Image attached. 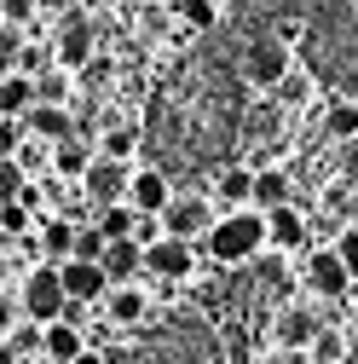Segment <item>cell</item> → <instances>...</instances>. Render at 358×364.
I'll return each mask as SVG.
<instances>
[{"label":"cell","mask_w":358,"mask_h":364,"mask_svg":"<svg viewBox=\"0 0 358 364\" xmlns=\"http://www.w3.org/2000/svg\"><path fill=\"white\" fill-rule=\"evenodd\" d=\"M208 255L219 260V266H249L260 249H266V214L260 208H232V214H219L214 225H208Z\"/></svg>","instance_id":"cell-1"},{"label":"cell","mask_w":358,"mask_h":364,"mask_svg":"<svg viewBox=\"0 0 358 364\" xmlns=\"http://www.w3.org/2000/svg\"><path fill=\"white\" fill-rule=\"evenodd\" d=\"M18 306H23V318L29 324H53V318H64L70 312V301H64V284H58V266H29L23 272V289H18Z\"/></svg>","instance_id":"cell-2"},{"label":"cell","mask_w":358,"mask_h":364,"mask_svg":"<svg viewBox=\"0 0 358 364\" xmlns=\"http://www.w3.org/2000/svg\"><path fill=\"white\" fill-rule=\"evenodd\" d=\"M156 225H162V237H208V225H214V214H208V203L202 197H168V208L156 214Z\"/></svg>","instance_id":"cell-3"},{"label":"cell","mask_w":358,"mask_h":364,"mask_svg":"<svg viewBox=\"0 0 358 364\" xmlns=\"http://www.w3.org/2000/svg\"><path fill=\"white\" fill-rule=\"evenodd\" d=\"M191 266H197V255H191L185 237H156V243H145V272H151V278H162V284L191 278Z\"/></svg>","instance_id":"cell-4"},{"label":"cell","mask_w":358,"mask_h":364,"mask_svg":"<svg viewBox=\"0 0 358 364\" xmlns=\"http://www.w3.org/2000/svg\"><path fill=\"white\" fill-rule=\"evenodd\" d=\"M168 197H173V191H168V173H162V168H139V173H127V197H121V203L139 214V220H145V214L156 220V214L168 208Z\"/></svg>","instance_id":"cell-5"},{"label":"cell","mask_w":358,"mask_h":364,"mask_svg":"<svg viewBox=\"0 0 358 364\" xmlns=\"http://www.w3.org/2000/svg\"><path fill=\"white\" fill-rule=\"evenodd\" d=\"M99 301H104V318H110L116 330H139L145 318H151V295L139 284H110Z\"/></svg>","instance_id":"cell-6"},{"label":"cell","mask_w":358,"mask_h":364,"mask_svg":"<svg viewBox=\"0 0 358 364\" xmlns=\"http://www.w3.org/2000/svg\"><path fill=\"white\" fill-rule=\"evenodd\" d=\"M289 75V47L283 41H254L249 58H243V81L249 87H278Z\"/></svg>","instance_id":"cell-7"},{"label":"cell","mask_w":358,"mask_h":364,"mask_svg":"<svg viewBox=\"0 0 358 364\" xmlns=\"http://www.w3.org/2000/svg\"><path fill=\"white\" fill-rule=\"evenodd\" d=\"M58 64H70V70H81L87 58H93V23H87V12H58Z\"/></svg>","instance_id":"cell-8"},{"label":"cell","mask_w":358,"mask_h":364,"mask_svg":"<svg viewBox=\"0 0 358 364\" xmlns=\"http://www.w3.org/2000/svg\"><path fill=\"white\" fill-rule=\"evenodd\" d=\"M81 191H87V203H93V208H110V203H121V197H127V168H121V162H104V156H93V168L81 173Z\"/></svg>","instance_id":"cell-9"},{"label":"cell","mask_w":358,"mask_h":364,"mask_svg":"<svg viewBox=\"0 0 358 364\" xmlns=\"http://www.w3.org/2000/svg\"><path fill=\"white\" fill-rule=\"evenodd\" d=\"M58 284H64V301L70 306H87V301H99L110 289L104 272H99V260H64L58 266Z\"/></svg>","instance_id":"cell-10"},{"label":"cell","mask_w":358,"mask_h":364,"mask_svg":"<svg viewBox=\"0 0 358 364\" xmlns=\"http://www.w3.org/2000/svg\"><path fill=\"white\" fill-rule=\"evenodd\" d=\"M23 133L40 139V145H64V139H75V122H70L64 105H29L23 110Z\"/></svg>","instance_id":"cell-11"},{"label":"cell","mask_w":358,"mask_h":364,"mask_svg":"<svg viewBox=\"0 0 358 364\" xmlns=\"http://www.w3.org/2000/svg\"><path fill=\"white\" fill-rule=\"evenodd\" d=\"M87 353V336L81 324H70V318H53V324H40V358L47 364H70Z\"/></svg>","instance_id":"cell-12"},{"label":"cell","mask_w":358,"mask_h":364,"mask_svg":"<svg viewBox=\"0 0 358 364\" xmlns=\"http://www.w3.org/2000/svg\"><path fill=\"white\" fill-rule=\"evenodd\" d=\"M99 272H104V284H133V278L145 272V249L133 243V237H116V243H104Z\"/></svg>","instance_id":"cell-13"},{"label":"cell","mask_w":358,"mask_h":364,"mask_svg":"<svg viewBox=\"0 0 358 364\" xmlns=\"http://www.w3.org/2000/svg\"><path fill=\"white\" fill-rule=\"evenodd\" d=\"M306 243V220H300V208H266V249H283V255H295Z\"/></svg>","instance_id":"cell-14"},{"label":"cell","mask_w":358,"mask_h":364,"mask_svg":"<svg viewBox=\"0 0 358 364\" xmlns=\"http://www.w3.org/2000/svg\"><path fill=\"white\" fill-rule=\"evenodd\" d=\"M306 284L318 289V295H341L352 278H347V266H341L335 249H312V260H306Z\"/></svg>","instance_id":"cell-15"},{"label":"cell","mask_w":358,"mask_h":364,"mask_svg":"<svg viewBox=\"0 0 358 364\" xmlns=\"http://www.w3.org/2000/svg\"><path fill=\"white\" fill-rule=\"evenodd\" d=\"M289 203V173L283 168H254V191H249V208H283Z\"/></svg>","instance_id":"cell-16"},{"label":"cell","mask_w":358,"mask_h":364,"mask_svg":"<svg viewBox=\"0 0 358 364\" xmlns=\"http://www.w3.org/2000/svg\"><path fill=\"white\" fill-rule=\"evenodd\" d=\"M318 341V318L306 306H283L278 312V347H312Z\"/></svg>","instance_id":"cell-17"},{"label":"cell","mask_w":358,"mask_h":364,"mask_svg":"<svg viewBox=\"0 0 358 364\" xmlns=\"http://www.w3.org/2000/svg\"><path fill=\"white\" fill-rule=\"evenodd\" d=\"M70 249H75V220L53 214L47 225H40V255H47V266H64V260H70Z\"/></svg>","instance_id":"cell-18"},{"label":"cell","mask_w":358,"mask_h":364,"mask_svg":"<svg viewBox=\"0 0 358 364\" xmlns=\"http://www.w3.org/2000/svg\"><path fill=\"white\" fill-rule=\"evenodd\" d=\"M35 105V75H0V116H12V122H23V110Z\"/></svg>","instance_id":"cell-19"},{"label":"cell","mask_w":358,"mask_h":364,"mask_svg":"<svg viewBox=\"0 0 358 364\" xmlns=\"http://www.w3.org/2000/svg\"><path fill=\"white\" fill-rule=\"evenodd\" d=\"M324 133L341 139V145H352V139H358V105H352V99H330V105H324Z\"/></svg>","instance_id":"cell-20"},{"label":"cell","mask_w":358,"mask_h":364,"mask_svg":"<svg viewBox=\"0 0 358 364\" xmlns=\"http://www.w3.org/2000/svg\"><path fill=\"white\" fill-rule=\"evenodd\" d=\"M87 168H93V145H81V139L53 145V173H58V179H81Z\"/></svg>","instance_id":"cell-21"},{"label":"cell","mask_w":358,"mask_h":364,"mask_svg":"<svg viewBox=\"0 0 358 364\" xmlns=\"http://www.w3.org/2000/svg\"><path fill=\"white\" fill-rule=\"evenodd\" d=\"M93 225H99V237H104V243H116V237H133L139 214H133L127 203H110V208H99V220H93Z\"/></svg>","instance_id":"cell-22"},{"label":"cell","mask_w":358,"mask_h":364,"mask_svg":"<svg viewBox=\"0 0 358 364\" xmlns=\"http://www.w3.org/2000/svg\"><path fill=\"white\" fill-rule=\"evenodd\" d=\"M249 191H254V173L249 168H226V173H219V197H226L232 208H249Z\"/></svg>","instance_id":"cell-23"},{"label":"cell","mask_w":358,"mask_h":364,"mask_svg":"<svg viewBox=\"0 0 358 364\" xmlns=\"http://www.w3.org/2000/svg\"><path fill=\"white\" fill-rule=\"evenodd\" d=\"M133 151H139V133H133V127H110V133H104V145H99L104 162H127Z\"/></svg>","instance_id":"cell-24"},{"label":"cell","mask_w":358,"mask_h":364,"mask_svg":"<svg viewBox=\"0 0 358 364\" xmlns=\"http://www.w3.org/2000/svg\"><path fill=\"white\" fill-rule=\"evenodd\" d=\"M12 162L23 168V179L29 173H40V168H53V145H40V139H23L18 151H12Z\"/></svg>","instance_id":"cell-25"},{"label":"cell","mask_w":358,"mask_h":364,"mask_svg":"<svg viewBox=\"0 0 358 364\" xmlns=\"http://www.w3.org/2000/svg\"><path fill=\"white\" fill-rule=\"evenodd\" d=\"M18 64H23V29L0 23V75H12Z\"/></svg>","instance_id":"cell-26"},{"label":"cell","mask_w":358,"mask_h":364,"mask_svg":"<svg viewBox=\"0 0 358 364\" xmlns=\"http://www.w3.org/2000/svg\"><path fill=\"white\" fill-rule=\"evenodd\" d=\"M29 225H35V214H29L23 203H0V237H6V243H12V237H23Z\"/></svg>","instance_id":"cell-27"},{"label":"cell","mask_w":358,"mask_h":364,"mask_svg":"<svg viewBox=\"0 0 358 364\" xmlns=\"http://www.w3.org/2000/svg\"><path fill=\"white\" fill-rule=\"evenodd\" d=\"M99 255H104L99 225H75V249H70V260H99Z\"/></svg>","instance_id":"cell-28"},{"label":"cell","mask_w":358,"mask_h":364,"mask_svg":"<svg viewBox=\"0 0 358 364\" xmlns=\"http://www.w3.org/2000/svg\"><path fill=\"white\" fill-rule=\"evenodd\" d=\"M18 191H23V168L12 156H0V203H18Z\"/></svg>","instance_id":"cell-29"},{"label":"cell","mask_w":358,"mask_h":364,"mask_svg":"<svg viewBox=\"0 0 358 364\" xmlns=\"http://www.w3.org/2000/svg\"><path fill=\"white\" fill-rule=\"evenodd\" d=\"M335 255H341V266H347V278L358 284V225H347V232L335 237Z\"/></svg>","instance_id":"cell-30"},{"label":"cell","mask_w":358,"mask_h":364,"mask_svg":"<svg viewBox=\"0 0 358 364\" xmlns=\"http://www.w3.org/2000/svg\"><path fill=\"white\" fill-rule=\"evenodd\" d=\"M29 18H35V0H0V23L29 29Z\"/></svg>","instance_id":"cell-31"},{"label":"cell","mask_w":358,"mask_h":364,"mask_svg":"<svg viewBox=\"0 0 358 364\" xmlns=\"http://www.w3.org/2000/svg\"><path fill=\"white\" fill-rule=\"evenodd\" d=\"M179 18H185L191 29H208L214 23V0H179Z\"/></svg>","instance_id":"cell-32"},{"label":"cell","mask_w":358,"mask_h":364,"mask_svg":"<svg viewBox=\"0 0 358 364\" xmlns=\"http://www.w3.org/2000/svg\"><path fill=\"white\" fill-rule=\"evenodd\" d=\"M23 145V122H12V116H0V156H12Z\"/></svg>","instance_id":"cell-33"},{"label":"cell","mask_w":358,"mask_h":364,"mask_svg":"<svg viewBox=\"0 0 358 364\" xmlns=\"http://www.w3.org/2000/svg\"><path fill=\"white\" fill-rule=\"evenodd\" d=\"M70 364H110V358H104L99 347H87V353H81V358H70Z\"/></svg>","instance_id":"cell-34"},{"label":"cell","mask_w":358,"mask_h":364,"mask_svg":"<svg viewBox=\"0 0 358 364\" xmlns=\"http://www.w3.org/2000/svg\"><path fill=\"white\" fill-rule=\"evenodd\" d=\"M0 364H18V347H12L6 336H0Z\"/></svg>","instance_id":"cell-35"},{"label":"cell","mask_w":358,"mask_h":364,"mask_svg":"<svg viewBox=\"0 0 358 364\" xmlns=\"http://www.w3.org/2000/svg\"><path fill=\"white\" fill-rule=\"evenodd\" d=\"M35 6H47V12H70L75 0H35Z\"/></svg>","instance_id":"cell-36"},{"label":"cell","mask_w":358,"mask_h":364,"mask_svg":"<svg viewBox=\"0 0 358 364\" xmlns=\"http://www.w3.org/2000/svg\"><path fill=\"white\" fill-rule=\"evenodd\" d=\"M0 243H6V237H0Z\"/></svg>","instance_id":"cell-37"},{"label":"cell","mask_w":358,"mask_h":364,"mask_svg":"<svg viewBox=\"0 0 358 364\" xmlns=\"http://www.w3.org/2000/svg\"><path fill=\"white\" fill-rule=\"evenodd\" d=\"M173 6H179V0H173Z\"/></svg>","instance_id":"cell-38"}]
</instances>
